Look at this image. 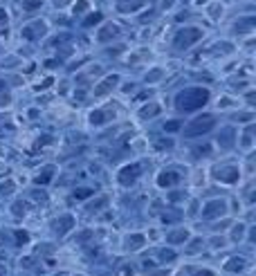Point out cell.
<instances>
[{"mask_svg":"<svg viewBox=\"0 0 256 276\" xmlns=\"http://www.w3.org/2000/svg\"><path fill=\"white\" fill-rule=\"evenodd\" d=\"M182 126H184V119H182V117H173V119H166V122L162 124V130H164V133H169V135H173V133H180Z\"/></svg>","mask_w":256,"mask_h":276,"instance_id":"obj_22","label":"cell"},{"mask_svg":"<svg viewBox=\"0 0 256 276\" xmlns=\"http://www.w3.org/2000/svg\"><path fill=\"white\" fill-rule=\"evenodd\" d=\"M90 9H92L90 0H72V2H70V16H72V18L85 16Z\"/></svg>","mask_w":256,"mask_h":276,"instance_id":"obj_19","label":"cell"},{"mask_svg":"<svg viewBox=\"0 0 256 276\" xmlns=\"http://www.w3.org/2000/svg\"><path fill=\"white\" fill-rule=\"evenodd\" d=\"M27 213V202L23 200H16L14 204H11V216H16V218H23Z\"/></svg>","mask_w":256,"mask_h":276,"instance_id":"obj_32","label":"cell"},{"mask_svg":"<svg viewBox=\"0 0 256 276\" xmlns=\"http://www.w3.org/2000/svg\"><path fill=\"white\" fill-rule=\"evenodd\" d=\"M176 7V0H157V9L166 11V9H173Z\"/></svg>","mask_w":256,"mask_h":276,"instance_id":"obj_37","label":"cell"},{"mask_svg":"<svg viewBox=\"0 0 256 276\" xmlns=\"http://www.w3.org/2000/svg\"><path fill=\"white\" fill-rule=\"evenodd\" d=\"M50 32V25L45 18H34V21L25 23L21 27V38L27 43H38L41 38H45Z\"/></svg>","mask_w":256,"mask_h":276,"instance_id":"obj_4","label":"cell"},{"mask_svg":"<svg viewBox=\"0 0 256 276\" xmlns=\"http://www.w3.org/2000/svg\"><path fill=\"white\" fill-rule=\"evenodd\" d=\"M9 101H11V97L7 95V92H0V106H7Z\"/></svg>","mask_w":256,"mask_h":276,"instance_id":"obj_39","label":"cell"},{"mask_svg":"<svg viewBox=\"0 0 256 276\" xmlns=\"http://www.w3.org/2000/svg\"><path fill=\"white\" fill-rule=\"evenodd\" d=\"M252 119H254V112H240V115H238V112H236V115H234V122H245V124H252Z\"/></svg>","mask_w":256,"mask_h":276,"instance_id":"obj_35","label":"cell"},{"mask_svg":"<svg viewBox=\"0 0 256 276\" xmlns=\"http://www.w3.org/2000/svg\"><path fill=\"white\" fill-rule=\"evenodd\" d=\"M54 176H56V166L54 164H48V166H43L41 171H38L36 176H34V184L36 186H48L50 182L54 180Z\"/></svg>","mask_w":256,"mask_h":276,"instance_id":"obj_17","label":"cell"},{"mask_svg":"<svg viewBox=\"0 0 256 276\" xmlns=\"http://www.w3.org/2000/svg\"><path fill=\"white\" fill-rule=\"evenodd\" d=\"M205 38V29L200 25H180L173 32V38H171V45L176 52H189L191 48H196L198 43Z\"/></svg>","mask_w":256,"mask_h":276,"instance_id":"obj_2","label":"cell"},{"mask_svg":"<svg viewBox=\"0 0 256 276\" xmlns=\"http://www.w3.org/2000/svg\"><path fill=\"white\" fill-rule=\"evenodd\" d=\"M236 137H238V130H236V126H225L220 128L218 133V146L225 151H230L231 146L236 144Z\"/></svg>","mask_w":256,"mask_h":276,"instance_id":"obj_14","label":"cell"},{"mask_svg":"<svg viewBox=\"0 0 256 276\" xmlns=\"http://www.w3.org/2000/svg\"><path fill=\"white\" fill-rule=\"evenodd\" d=\"M196 276H213L209 270H203V272H196Z\"/></svg>","mask_w":256,"mask_h":276,"instance_id":"obj_40","label":"cell"},{"mask_svg":"<svg viewBox=\"0 0 256 276\" xmlns=\"http://www.w3.org/2000/svg\"><path fill=\"white\" fill-rule=\"evenodd\" d=\"M103 207H108V196H99L97 198V200H92V202H88V204H85V211H102Z\"/></svg>","mask_w":256,"mask_h":276,"instance_id":"obj_28","label":"cell"},{"mask_svg":"<svg viewBox=\"0 0 256 276\" xmlns=\"http://www.w3.org/2000/svg\"><path fill=\"white\" fill-rule=\"evenodd\" d=\"M106 21V16H103V11L102 9H95V11H88L85 16L79 18V25L83 27V29H92V27H99L102 23Z\"/></svg>","mask_w":256,"mask_h":276,"instance_id":"obj_15","label":"cell"},{"mask_svg":"<svg viewBox=\"0 0 256 276\" xmlns=\"http://www.w3.org/2000/svg\"><path fill=\"white\" fill-rule=\"evenodd\" d=\"M117 117V110L112 106H102V108H95V110H90V115H88V122H90V126H106V124H110L112 119Z\"/></svg>","mask_w":256,"mask_h":276,"instance_id":"obj_10","label":"cell"},{"mask_svg":"<svg viewBox=\"0 0 256 276\" xmlns=\"http://www.w3.org/2000/svg\"><path fill=\"white\" fill-rule=\"evenodd\" d=\"M5 90H7V83H5L2 79H0V92H5Z\"/></svg>","mask_w":256,"mask_h":276,"instance_id":"obj_41","label":"cell"},{"mask_svg":"<svg viewBox=\"0 0 256 276\" xmlns=\"http://www.w3.org/2000/svg\"><path fill=\"white\" fill-rule=\"evenodd\" d=\"M75 227H77V218L72 216V213H63V216H59V218H56V220L52 223L54 234L61 236V238H63V236H68Z\"/></svg>","mask_w":256,"mask_h":276,"instance_id":"obj_11","label":"cell"},{"mask_svg":"<svg viewBox=\"0 0 256 276\" xmlns=\"http://www.w3.org/2000/svg\"><path fill=\"white\" fill-rule=\"evenodd\" d=\"M256 27V16L254 14H247V16H238V21L234 23V34L238 36H252Z\"/></svg>","mask_w":256,"mask_h":276,"instance_id":"obj_12","label":"cell"},{"mask_svg":"<svg viewBox=\"0 0 256 276\" xmlns=\"http://www.w3.org/2000/svg\"><path fill=\"white\" fill-rule=\"evenodd\" d=\"M182 180H184V176H182L180 169H164V171H160V173H157L155 184L160 186V189L171 191V189H178V186L182 184Z\"/></svg>","mask_w":256,"mask_h":276,"instance_id":"obj_9","label":"cell"},{"mask_svg":"<svg viewBox=\"0 0 256 276\" xmlns=\"http://www.w3.org/2000/svg\"><path fill=\"white\" fill-rule=\"evenodd\" d=\"M205 7H207V14H209L211 21H218V16H223V11H225V7H223L220 0H211V2H207Z\"/></svg>","mask_w":256,"mask_h":276,"instance_id":"obj_25","label":"cell"},{"mask_svg":"<svg viewBox=\"0 0 256 276\" xmlns=\"http://www.w3.org/2000/svg\"><path fill=\"white\" fill-rule=\"evenodd\" d=\"M227 211H230V207H227V200H225V198H211V200H207L203 204L200 218H203V220H218V218L227 216Z\"/></svg>","mask_w":256,"mask_h":276,"instance_id":"obj_6","label":"cell"},{"mask_svg":"<svg viewBox=\"0 0 256 276\" xmlns=\"http://www.w3.org/2000/svg\"><path fill=\"white\" fill-rule=\"evenodd\" d=\"M230 234H231V240L234 243H240V240H245V234H247V225L245 223H234L230 229Z\"/></svg>","mask_w":256,"mask_h":276,"instance_id":"obj_24","label":"cell"},{"mask_svg":"<svg viewBox=\"0 0 256 276\" xmlns=\"http://www.w3.org/2000/svg\"><path fill=\"white\" fill-rule=\"evenodd\" d=\"M189 240H191V238H189ZM203 247H205V240H203V238H200V236H198V238H193V240H191V243H189V245H187V251H184V254H189V256H193V254H198V251L203 250Z\"/></svg>","mask_w":256,"mask_h":276,"instance_id":"obj_29","label":"cell"},{"mask_svg":"<svg viewBox=\"0 0 256 276\" xmlns=\"http://www.w3.org/2000/svg\"><path fill=\"white\" fill-rule=\"evenodd\" d=\"M209 99H211V90L207 85H189L173 97V108L178 110V115H191V112L203 110Z\"/></svg>","mask_w":256,"mask_h":276,"instance_id":"obj_1","label":"cell"},{"mask_svg":"<svg viewBox=\"0 0 256 276\" xmlns=\"http://www.w3.org/2000/svg\"><path fill=\"white\" fill-rule=\"evenodd\" d=\"M7 274V267L5 265H0V276H5Z\"/></svg>","mask_w":256,"mask_h":276,"instance_id":"obj_42","label":"cell"},{"mask_svg":"<svg viewBox=\"0 0 256 276\" xmlns=\"http://www.w3.org/2000/svg\"><path fill=\"white\" fill-rule=\"evenodd\" d=\"M144 176V164L142 162H130V164H124L122 169L117 171V182L122 186H135Z\"/></svg>","mask_w":256,"mask_h":276,"instance_id":"obj_5","label":"cell"},{"mask_svg":"<svg viewBox=\"0 0 256 276\" xmlns=\"http://www.w3.org/2000/svg\"><path fill=\"white\" fill-rule=\"evenodd\" d=\"M16 193V182L14 180H5L2 184H0V196L2 198H9Z\"/></svg>","mask_w":256,"mask_h":276,"instance_id":"obj_30","label":"cell"},{"mask_svg":"<svg viewBox=\"0 0 256 276\" xmlns=\"http://www.w3.org/2000/svg\"><path fill=\"white\" fill-rule=\"evenodd\" d=\"M59 276H65V274H59Z\"/></svg>","mask_w":256,"mask_h":276,"instance_id":"obj_43","label":"cell"},{"mask_svg":"<svg viewBox=\"0 0 256 276\" xmlns=\"http://www.w3.org/2000/svg\"><path fill=\"white\" fill-rule=\"evenodd\" d=\"M88 198H95V189L92 186H77L72 191V200H88Z\"/></svg>","mask_w":256,"mask_h":276,"instance_id":"obj_26","label":"cell"},{"mask_svg":"<svg viewBox=\"0 0 256 276\" xmlns=\"http://www.w3.org/2000/svg\"><path fill=\"white\" fill-rule=\"evenodd\" d=\"M169 202H187V193H182V191H173V189H171Z\"/></svg>","mask_w":256,"mask_h":276,"instance_id":"obj_36","label":"cell"},{"mask_svg":"<svg viewBox=\"0 0 256 276\" xmlns=\"http://www.w3.org/2000/svg\"><path fill=\"white\" fill-rule=\"evenodd\" d=\"M245 267H247V260L245 258H238V256H234V258H230L227 263H225V270L234 272V274H240Z\"/></svg>","mask_w":256,"mask_h":276,"instance_id":"obj_23","label":"cell"},{"mask_svg":"<svg viewBox=\"0 0 256 276\" xmlns=\"http://www.w3.org/2000/svg\"><path fill=\"white\" fill-rule=\"evenodd\" d=\"M9 25V11L5 7H0V27H7Z\"/></svg>","mask_w":256,"mask_h":276,"instance_id":"obj_38","label":"cell"},{"mask_svg":"<svg viewBox=\"0 0 256 276\" xmlns=\"http://www.w3.org/2000/svg\"><path fill=\"white\" fill-rule=\"evenodd\" d=\"M119 81H122V76L119 75H106L99 83L95 85V97H103V95H108L110 90H115L119 85Z\"/></svg>","mask_w":256,"mask_h":276,"instance_id":"obj_13","label":"cell"},{"mask_svg":"<svg viewBox=\"0 0 256 276\" xmlns=\"http://www.w3.org/2000/svg\"><path fill=\"white\" fill-rule=\"evenodd\" d=\"M155 149L157 151H171L173 149V139H157V142H155Z\"/></svg>","mask_w":256,"mask_h":276,"instance_id":"obj_34","label":"cell"},{"mask_svg":"<svg viewBox=\"0 0 256 276\" xmlns=\"http://www.w3.org/2000/svg\"><path fill=\"white\" fill-rule=\"evenodd\" d=\"M216 126H218V115H213V112H200L189 124L182 126L180 133L187 139H196V137H205L211 130H216Z\"/></svg>","mask_w":256,"mask_h":276,"instance_id":"obj_3","label":"cell"},{"mask_svg":"<svg viewBox=\"0 0 256 276\" xmlns=\"http://www.w3.org/2000/svg\"><path fill=\"white\" fill-rule=\"evenodd\" d=\"M162 79H164V70L157 68V65L151 68L149 72L144 75V83H157V81H162Z\"/></svg>","mask_w":256,"mask_h":276,"instance_id":"obj_27","label":"cell"},{"mask_svg":"<svg viewBox=\"0 0 256 276\" xmlns=\"http://www.w3.org/2000/svg\"><path fill=\"white\" fill-rule=\"evenodd\" d=\"M189 238H191V231L187 227H173L166 234V243L169 245H184L189 243Z\"/></svg>","mask_w":256,"mask_h":276,"instance_id":"obj_16","label":"cell"},{"mask_svg":"<svg viewBox=\"0 0 256 276\" xmlns=\"http://www.w3.org/2000/svg\"><path fill=\"white\" fill-rule=\"evenodd\" d=\"M240 166L236 164H223V166H216L213 169V180L218 182V184H225V186H234L240 182Z\"/></svg>","mask_w":256,"mask_h":276,"instance_id":"obj_7","label":"cell"},{"mask_svg":"<svg viewBox=\"0 0 256 276\" xmlns=\"http://www.w3.org/2000/svg\"><path fill=\"white\" fill-rule=\"evenodd\" d=\"M122 36V25L115 21H103L102 25L97 27V43L99 45H108V43L117 41V38Z\"/></svg>","mask_w":256,"mask_h":276,"instance_id":"obj_8","label":"cell"},{"mask_svg":"<svg viewBox=\"0 0 256 276\" xmlns=\"http://www.w3.org/2000/svg\"><path fill=\"white\" fill-rule=\"evenodd\" d=\"M124 245H126V250L137 251L139 247H144V245H146V236L144 234H130V236H126Z\"/></svg>","mask_w":256,"mask_h":276,"instance_id":"obj_21","label":"cell"},{"mask_svg":"<svg viewBox=\"0 0 256 276\" xmlns=\"http://www.w3.org/2000/svg\"><path fill=\"white\" fill-rule=\"evenodd\" d=\"M14 238H16V245L29 243V234H27L25 229H16V231H14Z\"/></svg>","mask_w":256,"mask_h":276,"instance_id":"obj_33","label":"cell"},{"mask_svg":"<svg viewBox=\"0 0 256 276\" xmlns=\"http://www.w3.org/2000/svg\"><path fill=\"white\" fill-rule=\"evenodd\" d=\"M160 112H162V106H160V103H157V101H149V103H144V106L137 110V117L144 119V122H149V119L157 117Z\"/></svg>","mask_w":256,"mask_h":276,"instance_id":"obj_18","label":"cell"},{"mask_svg":"<svg viewBox=\"0 0 256 276\" xmlns=\"http://www.w3.org/2000/svg\"><path fill=\"white\" fill-rule=\"evenodd\" d=\"M16 2L23 14H36L45 7V0H16Z\"/></svg>","mask_w":256,"mask_h":276,"instance_id":"obj_20","label":"cell"},{"mask_svg":"<svg viewBox=\"0 0 256 276\" xmlns=\"http://www.w3.org/2000/svg\"><path fill=\"white\" fill-rule=\"evenodd\" d=\"M157 258H160V263H171V260L178 258V254L171 250V247H164V250L157 251Z\"/></svg>","mask_w":256,"mask_h":276,"instance_id":"obj_31","label":"cell"}]
</instances>
